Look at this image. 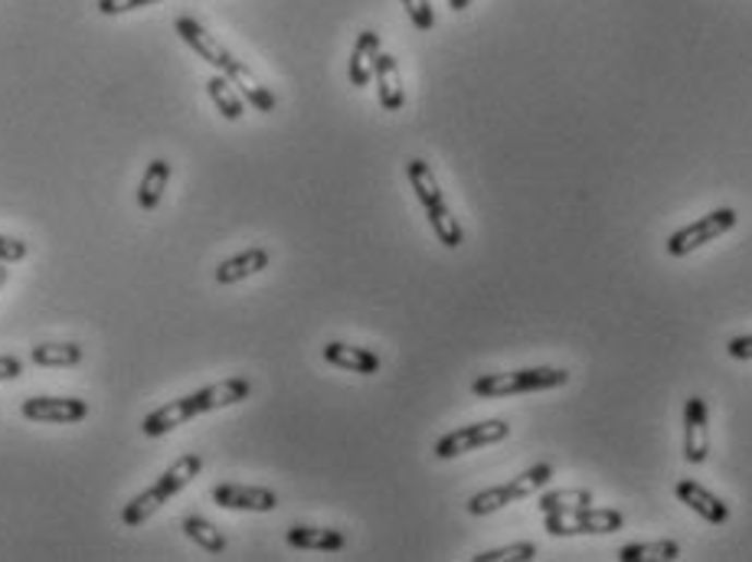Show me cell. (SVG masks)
I'll use <instances>...</instances> for the list:
<instances>
[{
    "label": "cell",
    "mask_w": 752,
    "mask_h": 562,
    "mask_svg": "<svg viewBox=\"0 0 752 562\" xmlns=\"http://www.w3.org/2000/svg\"><path fill=\"white\" fill-rule=\"evenodd\" d=\"M675 494H678V501L681 504H688L694 514H701L707 524H717V527H724L727 521H730V504H724L717 494H711L707 488H701L697 481H691V478H684V481H678L675 485Z\"/></svg>",
    "instance_id": "obj_13"
},
{
    "label": "cell",
    "mask_w": 752,
    "mask_h": 562,
    "mask_svg": "<svg viewBox=\"0 0 752 562\" xmlns=\"http://www.w3.org/2000/svg\"><path fill=\"white\" fill-rule=\"evenodd\" d=\"M26 242L23 239H13V236H0V262L3 265H13V262H23L26 259Z\"/></svg>",
    "instance_id": "obj_29"
},
{
    "label": "cell",
    "mask_w": 752,
    "mask_h": 562,
    "mask_svg": "<svg viewBox=\"0 0 752 562\" xmlns=\"http://www.w3.org/2000/svg\"><path fill=\"white\" fill-rule=\"evenodd\" d=\"M174 29H177V36L203 59V62H210L216 72H226L229 65H232V52L200 23V20H193V16H180L177 23H174Z\"/></svg>",
    "instance_id": "obj_10"
},
{
    "label": "cell",
    "mask_w": 752,
    "mask_h": 562,
    "mask_svg": "<svg viewBox=\"0 0 752 562\" xmlns=\"http://www.w3.org/2000/svg\"><path fill=\"white\" fill-rule=\"evenodd\" d=\"M3 285H7V268H3V262H0V291H3Z\"/></svg>",
    "instance_id": "obj_33"
},
{
    "label": "cell",
    "mask_w": 752,
    "mask_h": 562,
    "mask_svg": "<svg viewBox=\"0 0 752 562\" xmlns=\"http://www.w3.org/2000/svg\"><path fill=\"white\" fill-rule=\"evenodd\" d=\"M537 557V543H514V547H501V550H488L478 553L475 562H508V560H534Z\"/></svg>",
    "instance_id": "obj_26"
},
{
    "label": "cell",
    "mask_w": 752,
    "mask_h": 562,
    "mask_svg": "<svg viewBox=\"0 0 752 562\" xmlns=\"http://www.w3.org/2000/svg\"><path fill=\"white\" fill-rule=\"evenodd\" d=\"M373 82H377V95H380L383 111H399L406 105V88H403V75H399L396 56H390V52L377 56Z\"/></svg>",
    "instance_id": "obj_15"
},
{
    "label": "cell",
    "mask_w": 752,
    "mask_h": 562,
    "mask_svg": "<svg viewBox=\"0 0 752 562\" xmlns=\"http://www.w3.org/2000/svg\"><path fill=\"white\" fill-rule=\"evenodd\" d=\"M206 95H210V101L219 108V115L226 121H239L246 115V98L239 95V88L223 72H216V75L206 79Z\"/></svg>",
    "instance_id": "obj_21"
},
{
    "label": "cell",
    "mask_w": 752,
    "mask_h": 562,
    "mask_svg": "<svg viewBox=\"0 0 752 562\" xmlns=\"http://www.w3.org/2000/svg\"><path fill=\"white\" fill-rule=\"evenodd\" d=\"M586 504H593V491H576V488H566V491H547L544 498H540V511L544 514H560V511H570V507H586Z\"/></svg>",
    "instance_id": "obj_25"
},
{
    "label": "cell",
    "mask_w": 752,
    "mask_h": 562,
    "mask_svg": "<svg viewBox=\"0 0 752 562\" xmlns=\"http://www.w3.org/2000/svg\"><path fill=\"white\" fill-rule=\"evenodd\" d=\"M403 7H406V13H409V20H413L416 29L429 33L435 26V10H432L429 0H403Z\"/></svg>",
    "instance_id": "obj_27"
},
{
    "label": "cell",
    "mask_w": 752,
    "mask_h": 562,
    "mask_svg": "<svg viewBox=\"0 0 752 562\" xmlns=\"http://www.w3.org/2000/svg\"><path fill=\"white\" fill-rule=\"evenodd\" d=\"M236 88H239V95L246 98V101H252V108L255 111H275V105H278V98L252 75V69L246 65V62H239V59H232V65L223 72Z\"/></svg>",
    "instance_id": "obj_18"
},
{
    "label": "cell",
    "mask_w": 752,
    "mask_h": 562,
    "mask_svg": "<svg viewBox=\"0 0 752 562\" xmlns=\"http://www.w3.org/2000/svg\"><path fill=\"white\" fill-rule=\"evenodd\" d=\"M252 396V383L242 380V376H232V380H223V383H213V386H203L196 393H187L160 409H154L151 416H144L141 422V432L147 439H160L167 432H174L177 426L203 416V412H216V409H226V406H236L242 399Z\"/></svg>",
    "instance_id": "obj_1"
},
{
    "label": "cell",
    "mask_w": 752,
    "mask_h": 562,
    "mask_svg": "<svg viewBox=\"0 0 752 562\" xmlns=\"http://www.w3.org/2000/svg\"><path fill=\"white\" fill-rule=\"evenodd\" d=\"M20 376H23V360L13 357V354H3V357H0V383L20 380Z\"/></svg>",
    "instance_id": "obj_30"
},
{
    "label": "cell",
    "mask_w": 752,
    "mask_h": 562,
    "mask_svg": "<svg viewBox=\"0 0 752 562\" xmlns=\"http://www.w3.org/2000/svg\"><path fill=\"white\" fill-rule=\"evenodd\" d=\"M288 547L295 550H314V553H341L347 547V537L341 530H331V527H305V524H295L288 534H285Z\"/></svg>",
    "instance_id": "obj_17"
},
{
    "label": "cell",
    "mask_w": 752,
    "mask_h": 562,
    "mask_svg": "<svg viewBox=\"0 0 752 562\" xmlns=\"http://www.w3.org/2000/svg\"><path fill=\"white\" fill-rule=\"evenodd\" d=\"M377 56H380V33L377 29H363L350 49V62H347V79L354 88H367L373 82V69H377Z\"/></svg>",
    "instance_id": "obj_14"
},
{
    "label": "cell",
    "mask_w": 752,
    "mask_h": 562,
    "mask_svg": "<svg viewBox=\"0 0 752 562\" xmlns=\"http://www.w3.org/2000/svg\"><path fill=\"white\" fill-rule=\"evenodd\" d=\"M170 174H174V167H170V160H164V157H157V160L147 164V170H144L141 183H138V206H141L144 213H151V210L160 206V196H164V190H167V183H170Z\"/></svg>",
    "instance_id": "obj_20"
},
{
    "label": "cell",
    "mask_w": 752,
    "mask_h": 562,
    "mask_svg": "<svg viewBox=\"0 0 752 562\" xmlns=\"http://www.w3.org/2000/svg\"><path fill=\"white\" fill-rule=\"evenodd\" d=\"M23 419L43 422V426H69L82 422L88 416V403L82 399H65V396H29L20 406Z\"/></svg>",
    "instance_id": "obj_9"
},
{
    "label": "cell",
    "mask_w": 752,
    "mask_h": 562,
    "mask_svg": "<svg viewBox=\"0 0 752 562\" xmlns=\"http://www.w3.org/2000/svg\"><path fill=\"white\" fill-rule=\"evenodd\" d=\"M570 383V370L560 367H537V370H514V373H485L472 383V393L478 399H501L534 390H557Z\"/></svg>",
    "instance_id": "obj_4"
},
{
    "label": "cell",
    "mask_w": 752,
    "mask_h": 562,
    "mask_svg": "<svg viewBox=\"0 0 752 562\" xmlns=\"http://www.w3.org/2000/svg\"><path fill=\"white\" fill-rule=\"evenodd\" d=\"M200 471H203V458H200L196 452L180 455L147 491H141L131 504H124V511H121V527H128V530L141 527V524H144L151 514H157L170 498H177L193 478H200Z\"/></svg>",
    "instance_id": "obj_2"
},
{
    "label": "cell",
    "mask_w": 752,
    "mask_h": 562,
    "mask_svg": "<svg viewBox=\"0 0 752 562\" xmlns=\"http://www.w3.org/2000/svg\"><path fill=\"white\" fill-rule=\"evenodd\" d=\"M681 557V543L678 540H655V543H632L619 550L622 562H648V560H678Z\"/></svg>",
    "instance_id": "obj_24"
},
{
    "label": "cell",
    "mask_w": 752,
    "mask_h": 562,
    "mask_svg": "<svg viewBox=\"0 0 752 562\" xmlns=\"http://www.w3.org/2000/svg\"><path fill=\"white\" fill-rule=\"evenodd\" d=\"M550 478H553V465H550V462H540V465L527 468L524 475H517L514 481L475 494V498L468 501V514H472V517H488V514H494V511H501V507H508V504H517L521 498H527V494L547 488Z\"/></svg>",
    "instance_id": "obj_5"
},
{
    "label": "cell",
    "mask_w": 752,
    "mask_h": 562,
    "mask_svg": "<svg viewBox=\"0 0 752 562\" xmlns=\"http://www.w3.org/2000/svg\"><path fill=\"white\" fill-rule=\"evenodd\" d=\"M324 360L331 363V367H341V370H347V373H360V376H373V373H380V357L373 354V350H367V347H350V344H341V340H331L324 350Z\"/></svg>",
    "instance_id": "obj_16"
},
{
    "label": "cell",
    "mask_w": 752,
    "mask_h": 562,
    "mask_svg": "<svg viewBox=\"0 0 752 562\" xmlns=\"http://www.w3.org/2000/svg\"><path fill=\"white\" fill-rule=\"evenodd\" d=\"M737 223H740V213H737L733 206H720V210H714V213L701 216L697 223H691V226H684V229L671 232V239H668V252H671L675 259H684V255H691V252L704 249L707 242L720 239L724 232H730Z\"/></svg>",
    "instance_id": "obj_7"
},
{
    "label": "cell",
    "mask_w": 752,
    "mask_h": 562,
    "mask_svg": "<svg viewBox=\"0 0 752 562\" xmlns=\"http://www.w3.org/2000/svg\"><path fill=\"white\" fill-rule=\"evenodd\" d=\"M550 537H576V534H616L625 527V517L612 507H570L560 514H544Z\"/></svg>",
    "instance_id": "obj_6"
},
{
    "label": "cell",
    "mask_w": 752,
    "mask_h": 562,
    "mask_svg": "<svg viewBox=\"0 0 752 562\" xmlns=\"http://www.w3.org/2000/svg\"><path fill=\"white\" fill-rule=\"evenodd\" d=\"M727 354H730L733 360H752V334H747V337H733V340L727 344Z\"/></svg>",
    "instance_id": "obj_31"
},
{
    "label": "cell",
    "mask_w": 752,
    "mask_h": 562,
    "mask_svg": "<svg viewBox=\"0 0 752 562\" xmlns=\"http://www.w3.org/2000/svg\"><path fill=\"white\" fill-rule=\"evenodd\" d=\"M183 534L203 550V553H210V557H223L226 553V534L216 527V524H210L206 517H200V514H190L187 521H183Z\"/></svg>",
    "instance_id": "obj_22"
},
{
    "label": "cell",
    "mask_w": 752,
    "mask_h": 562,
    "mask_svg": "<svg viewBox=\"0 0 752 562\" xmlns=\"http://www.w3.org/2000/svg\"><path fill=\"white\" fill-rule=\"evenodd\" d=\"M262 268H268V252L262 246H252V249L219 262L216 265V282L219 285H236V282H246L252 275H259Z\"/></svg>",
    "instance_id": "obj_19"
},
{
    "label": "cell",
    "mask_w": 752,
    "mask_h": 562,
    "mask_svg": "<svg viewBox=\"0 0 752 562\" xmlns=\"http://www.w3.org/2000/svg\"><path fill=\"white\" fill-rule=\"evenodd\" d=\"M160 0H98L95 10L105 13V16H118V13H128V10H138V7H154Z\"/></svg>",
    "instance_id": "obj_28"
},
{
    "label": "cell",
    "mask_w": 752,
    "mask_h": 562,
    "mask_svg": "<svg viewBox=\"0 0 752 562\" xmlns=\"http://www.w3.org/2000/svg\"><path fill=\"white\" fill-rule=\"evenodd\" d=\"M711 416H707V403L701 396H691L684 406V458L691 465H704L711 455V435H707Z\"/></svg>",
    "instance_id": "obj_11"
},
{
    "label": "cell",
    "mask_w": 752,
    "mask_h": 562,
    "mask_svg": "<svg viewBox=\"0 0 752 562\" xmlns=\"http://www.w3.org/2000/svg\"><path fill=\"white\" fill-rule=\"evenodd\" d=\"M449 7H452L455 13H462V10H468V7H472V0H449Z\"/></svg>",
    "instance_id": "obj_32"
},
{
    "label": "cell",
    "mask_w": 752,
    "mask_h": 562,
    "mask_svg": "<svg viewBox=\"0 0 752 562\" xmlns=\"http://www.w3.org/2000/svg\"><path fill=\"white\" fill-rule=\"evenodd\" d=\"M29 360L36 367H75L82 363V347L79 344H36L29 350Z\"/></svg>",
    "instance_id": "obj_23"
},
{
    "label": "cell",
    "mask_w": 752,
    "mask_h": 562,
    "mask_svg": "<svg viewBox=\"0 0 752 562\" xmlns=\"http://www.w3.org/2000/svg\"><path fill=\"white\" fill-rule=\"evenodd\" d=\"M213 504L223 511H252V514H272L278 507V494L268 488H246V485H216Z\"/></svg>",
    "instance_id": "obj_12"
},
{
    "label": "cell",
    "mask_w": 752,
    "mask_h": 562,
    "mask_svg": "<svg viewBox=\"0 0 752 562\" xmlns=\"http://www.w3.org/2000/svg\"><path fill=\"white\" fill-rule=\"evenodd\" d=\"M511 435V426L501 422V419H491V422H478V426H462L449 435H442L435 442V458H458L465 452H475V449H485V445H498Z\"/></svg>",
    "instance_id": "obj_8"
},
{
    "label": "cell",
    "mask_w": 752,
    "mask_h": 562,
    "mask_svg": "<svg viewBox=\"0 0 752 562\" xmlns=\"http://www.w3.org/2000/svg\"><path fill=\"white\" fill-rule=\"evenodd\" d=\"M406 177H409V183H413V190H416V196H419V203H422V210L429 216V226H432L435 239L445 249H458L465 242V229L452 216V210L445 203V193H442V187H439V180L432 174V167L422 157H413L406 164Z\"/></svg>",
    "instance_id": "obj_3"
}]
</instances>
